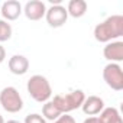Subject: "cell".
I'll use <instances>...</instances> for the list:
<instances>
[{"label":"cell","mask_w":123,"mask_h":123,"mask_svg":"<svg viewBox=\"0 0 123 123\" xmlns=\"http://www.w3.org/2000/svg\"><path fill=\"white\" fill-rule=\"evenodd\" d=\"M123 36V16L111 15L94 28V38L97 42L109 43L113 39Z\"/></svg>","instance_id":"1"},{"label":"cell","mask_w":123,"mask_h":123,"mask_svg":"<svg viewBox=\"0 0 123 123\" xmlns=\"http://www.w3.org/2000/svg\"><path fill=\"white\" fill-rule=\"evenodd\" d=\"M26 90H28L29 96L38 103H46V101H49V98L52 96V87H51L48 78L41 74H35L28 80Z\"/></svg>","instance_id":"2"},{"label":"cell","mask_w":123,"mask_h":123,"mask_svg":"<svg viewBox=\"0 0 123 123\" xmlns=\"http://www.w3.org/2000/svg\"><path fill=\"white\" fill-rule=\"evenodd\" d=\"M84 100H86L84 91L83 90H74V91L67 93V94H56L54 97L52 103L62 114H68L70 111L80 109L83 106Z\"/></svg>","instance_id":"3"},{"label":"cell","mask_w":123,"mask_h":123,"mask_svg":"<svg viewBox=\"0 0 123 123\" xmlns=\"http://www.w3.org/2000/svg\"><path fill=\"white\" fill-rule=\"evenodd\" d=\"M0 104L7 113H18L23 109V98L18 88L9 86L0 91Z\"/></svg>","instance_id":"4"},{"label":"cell","mask_w":123,"mask_h":123,"mask_svg":"<svg viewBox=\"0 0 123 123\" xmlns=\"http://www.w3.org/2000/svg\"><path fill=\"white\" fill-rule=\"evenodd\" d=\"M103 80L104 83L114 91L123 90V71L119 64L109 62L103 68Z\"/></svg>","instance_id":"5"},{"label":"cell","mask_w":123,"mask_h":123,"mask_svg":"<svg viewBox=\"0 0 123 123\" xmlns=\"http://www.w3.org/2000/svg\"><path fill=\"white\" fill-rule=\"evenodd\" d=\"M45 18L51 28H61L67 23L68 13L62 5H52L49 9H46Z\"/></svg>","instance_id":"6"},{"label":"cell","mask_w":123,"mask_h":123,"mask_svg":"<svg viewBox=\"0 0 123 123\" xmlns=\"http://www.w3.org/2000/svg\"><path fill=\"white\" fill-rule=\"evenodd\" d=\"M23 13L29 20H41L46 13V6L41 0H31L25 5Z\"/></svg>","instance_id":"7"},{"label":"cell","mask_w":123,"mask_h":123,"mask_svg":"<svg viewBox=\"0 0 123 123\" xmlns=\"http://www.w3.org/2000/svg\"><path fill=\"white\" fill-rule=\"evenodd\" d=\"M103 55L107 61L114 62V64L123 61V42L111 41V42L106 43V46L103 48Z\"/></svg>","instance_id":"8"},{"label":"cell","mask_w":123,"mask_h":123,"mask_svg":"<svg viewBox=\"0 0 123 123\" xmlns=\"http://www.w3.org/2000/svg\"><path fill=\"white\" fill-rule=\"evenodd\" d=\"M23 13V7L18 0H7L0 6V15L6 20H16Z\"/></svg>","instance_id":"9"},{"label":"cell","mask_w":123,"mask_h":123,"mask_svg":"<svg viewBox=\"0 0 123 123\" xmlns=\"http://www.w3.org/2000/svg\"><path fill=\"white\" fill-rule=\"evenodd\" d=\"M7 67H9V71L15 75H23L28 73L29 70V59L25 56V55H13L9 58V62H7Z\"/></svg>","instance_id":"10"},{"label":"cell","mask_w":123,"mask_h":123,"mask_svg":"<svg viewBox=\"0 0 123 123\" xmlns=\"http://www.w3.org/2000/svg\"><path fill=\"white\" fill-rule=\"evenodd\" d=\"M81 109H83L84 114H87V116H96V114H100L101 110L104 109V101L98 96H88V97H86Z\"/></svg>","instance_id":"11"},{"label":"cell","mask_w":123,"mask_h":123,"mask_svg":"<svg viewBox=\"0 0 123 123\" xmlns=\"http://www.w3.org/2000/svg\"><path fill=\"white\" fill-rule=\"evenodd\" d=\"M65 9H67L68 16L78 19V18H83L86 15V12H87V2L86 0H70L68 6Z\"/></svg>","instance_id":"12"},{"label":"cell","mask_w":123,"mask_h":123,"mask_svg":"<svg viewBox=\"0 0 123 123\" xmlns=\"http://www.w3.org/2000/svg\"><path fill=\"white\" fill-rule=\"evenodd\" d=\"M101 123H123L122 116L116 107H104L98 116Z\"/></svg>","instance_id":"13"},{"label":"cell","mask_w":123,"mask_h":123,"mask_svg":"<svg viewBox=\"0 0 123 123\" xmlns=\"http://www.w3.org/2000/svg\"><path fill=\"white\" fill-rule=\"evenodd\" d=\"M61 114V113L56 107H55V104L52 103V100L51 101H46V103H43V106H42V117L45 119V120H56Z\"/></svg>","instance_id":"14"},{"label":"cell","mask_w":123,"mask_h":123,"mask_svg":"<svg viewBox=\"0 0 123 123\" xmlns=\"http://www.w3.org/2000/svg\"><path fill=\"white\" fill-rule=\"evenodd\" d=\"M12 26L6 20H0V42L9 41L12 38Z\"/></svg>","instance_id":"15"},{"label":"cell","mask_w":123,"mask_h":123,"mask_svg":"<svg viewBox=\"0 0 123 123\" xmlns=\"http://www.w3.org/2000/svg\"><path fill=\"white\" fill-rule=\"evenodd\" d=\"M23 123H46V120H45L41 114L32 113V114H28V116L25 117V122H23Z\"/></svg>","instance_id":"16"},{"label":"cell","mask_w":123,"mask_h":123,"mask_svg":"<svg viewBox=\"0 0 123 123\" xmlns=\"http://www.w3.org/2000/svg\"><path fill=\"white\" fill-rule=\"evenodd\" d=\"M52 123H75V119L70 114H61L56 120H54Z\"/></svg>","instance_id":"17"},{"label":"cell","mask_w":123,"mask_h":123,"mask_svg":"<svg viewBox=\"0 0 123 123\" xmlns=\"http://www.w3.org/2000/svg\"><path fill=\"white\" fill-rule=\"evenodd\" d=\"M83 123H101V120H100L97 116H90V117H87Z\"/></svg>","instance_id":"18"},{"label":"cell","mask_w":123,"mask_h":123,"mask_svg":"<svg viewBox=\"0 0 123 123\" xmlns=\"http://www.w3.org/2000/svg\"><path fill=\"white\" fill-rule=\"evenodd\" d=\"M5 59H6V51H5V48L2 45H0V64H2Z\"/></svg>","instance_id":"19"},{"label":"cell","mask_w":123,"mask_h":123,"mask_svg":"<svg viewBox=\"0 0 123 123\" xmlns=\"http://www.w3.org/2000/svg\"><path fill=\"white\" fill-rule=\"evenodd\" d=\"M5 123H22V122H19V120H7V122H5Z\"/></svg>","instance_id":"20"},{"label":"cell","mask_w":123,"mask_h":123,"mask_svg":"<svg viewBox=\"0 0 123 123\" xmlns=\"http://www.w3.org/2000/svg\"><path fill=\"white\" fill-rule=\"evenodd\" d=\"M0 123H5V119H3V116L0 114Z\"/></svg>","instance_id":"21"}]
</instances>
